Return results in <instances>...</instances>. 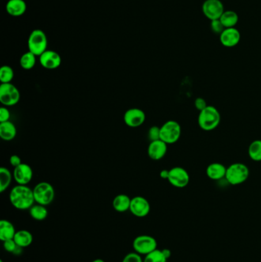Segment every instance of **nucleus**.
<instances>
[{"mask_svg":"<svg viewBox=\"0 0 261 262\" xmlns=\"http://www.w3.org/2000/svg\"><path fill=\"white\" fill-rule=\"evenodd\" d=\"M9 201L16 210H29L35 202L33 190L28 186H16L10 191Z\"/></svg>","mask_w":261,"mask_h":262,"instance_id":"obj_1","label":"nucleus"},{"mask_svg":"<svg viewBox=\"0 0 261 262\" xmlns=\"http://www.w3.org/2000/svg\"><path fill=\"white\" fill-rule=\"evenodd\" d=\"M221 123L220 112L214 106L208 105L203 111H200L198 123L200 128L205 131L215 130Z\"/></svg>","mask_w":261,"mask_h":262,"instance_id":"obj_2","label":"nucleus"},{"mask_svg":"<svg viewBox=\"0 0 261 262\" xmlns=\"http://www.w3.org/2000/svg\"><path fill=\"white\" fill-rule=\"evenodd\" d=\"M250 169L245 164L235 163L227 167L225 179L232 186L240 185L248 180Z\"/></svg>","mask_w":261,"mask_h":262,"instance_id":"obj_3","label":"nucleus"},{"mask_svg":"<svg viewBox=\"0 0 261 262\" xmlns=\"http://www.w3.org/2000/svg\"><path fill=\"white\" fill-rule=\"evenodd\" d=\"M34 198L38 204L47 206L51 204L55 197V191L51 184L47 182L38 183L33 189Z\"/></svg>","mask_w":261,"mask_h":262,"instance_id":"obj_4","label":"nucleus"},{"mask_svg":"<svg viewBox=\"0 0 261 262\" xmlns=\"http://www.w3.org/2000/svg\"><path fill=\"white\" fill-rule=\"evenodd\" d=\"M182 135L181 125L175 120H170L160 127V140L166 144H173L180 139Z\"/></svg>","mask_w":261,"mask_h":262,"instance_id":"obj_5","label":"nucleus"},{"mask_svg":"<svg viewBox=\"0 0 261 262\" xmlns=\"http://www.w3.org/2000/svg\"><path fill=\"white\" fill-rule=\"evenodd\" d=\"M47 36L43 31L35 29L30 33L28 39V51L39 57L47 50Z\"/></svg>","mask_w":261,"mask_h":262,"instance_id":"obj_6","label":"nucleus"},{"mask_svg":"<svg viewBox=\"0 0 261 262\" xmlns=\"http://www.w3.org/2000/svg\"><path fill=\"white\" fill-rule=\"evenodd\" d=\"M20 91L12 83L0 85V102L5 107H12L20 102Z\"/></svg>","mask_w":261,"mask_h":262,"instance_id":"obj_7","label":"nucleus"},{"mask_svg":"<svg viewBox=\"0 0 261 262\" xmlns=\"http://www.w3.org/2000/svg\"><path fill=\"white\" fill-rule=\"evenodd\" d=\"M134 252L141 255H147L157 249V241L153 236L142 235L136 237L133 241Z\"/></svg>","mask_w":261,"mask_h":262,"instance_id":"obj_8","label":"nucleus"},{"mask_svg":"<svg viewBox=\"0 0 261 262\" xmlns=\"http://www.w3.org/2000/svg\"><path fill=\"white\" fill-rule=\"evenodd\" d=\"M167 180L172 187L178 189H183L189 185L190 176L188 171L184 168L175 167L169 169V175Z\"/></svg>","mask_w":261,"mask_h":262,"instance_id":"obj_9","label":"nucleus"},{"mask_svg":"<svg viewBox=\"0 0 261 262\" xmlns=\"http://www.w3.org/2000/svg\"><path fill=\"white\" fill-rule=\"evenodd\" d=\"M224 4L221 0H205L202 5V13L211 21L219 20L224 12Z\"/></svg>","mask_w":261,"mask_h":262,"instance_id":"obj_10","label":"nucleus"},{"mask_svg":"<svg viewBox=\"0 0 261 262\" xmlns=\"http://www.w3.org/2000/svg\"><path fill=\"white\" fill-rule=\"evenodd\" d=\"M150 204L149 201L142 196H135L132 198L130 211L134 216L143 218L147 216L150 213Z\"/></svg>","mask_w":261,"mask_h":262,"instance_id":"obj_11","label":"nucleus"},{"mask_svg":"<svg viewBox=\"0 0 261 262\" xmlns=\"http://www.w3.org/2000/svg\"><path fill=\"white\" fill-rule=\"evenodd\" d=\"M123 120L126 126L137 128L143 124L145 120V114L140 108H130L125 112Z\"/></svg>","mask_w":261,"mask_h":262,"instance_id":"obj_12","label":"nucleus"},{"mask_svg":"<svg viewBox=\"0 0 261 262\" xmlns=\"http://www.w3.org/2000/svg\"><path fill=\"white\" fill-rule=\"evenodd\" d=\"M62 57L59 54L53 50H46L43 54L39 56L40 65L44 69L54 70L60 67L62 65Z\"/></svg>","mask_w":261,"mask_h":262,"instance_id":"obj_13","label":"nucleus"},{"mask_svg":"<svg viewBox=\"0 0 261 262\" xmlns=\"http://www.w3.org/2000/svg\"><path fill=\"white\" fill-rule=\"evenodd\" d=\"M13 175L18 185L27 186L33 178V170L28 164H22L14 168Z\"/></svg>","mask_w":261,"mask_h":262,"instance_id":"obj_14","label":"nucleus"},{"mask_svg":"<svg viewBox=\"0 0 261 262\" xmlns=\"http://www.w3.org/2000/svg\"><path fill=\"white\" fill-rule=\"evenodd\" d=\"M240 41V33L236 28H225L220 35V43L226 48L237 46Z\"/></svg>","mask_w":261,"mask_h":262,"instance_id":"obj_15","label":"nucleus"},{"mask_svg":"<svg viewBox=\"0 0 261 262\" xmlns=\"http://www.w3.org/2000/svg\"><path fill=\"white\" fill-rule=\"evenodd\" d=\"M167 149L168 144L162 140L152 141L148 146V156L153 160H162L166 155Z\"/></svg>","mask_w":261,"mask_h":262,"instance_id":"obj_16","label":"nucleus"},{"mask_svg":"<svg viewBox=\"0 0 261 262\" xmlns=\"http://www.w3.org/2000/svg\"><path fill=\"white\" fill-rule=\"evenodd\" d=\"M5 9L10 16L19 17L26 12V2L24 0H9L5 5Z\"/></svg>","mask_w":261,"mask_h":262,"instance_id":"obj_17","label":"nucleus"},{"mask_svg":"<svg viewBox=\"0 0 261 262\" xmlns=\"http://www.w3.org/2000/svg\"><path fill=\"white\" fill-rule=\"evenodd\" d=\"M227 167L220 163H212L208 166L206 175L212 180H221L226 176Z\"/></svg>","mask_w":261,"mask_h":262,"instance_id":"obj_18","label":"nucleus"},{"mask_svg":"<svg viewBox=\"0 0 261 262\" xmlns=\"http://www.w3.org/2000/svg\"><path fill=\"white\" fill-rule=\"evenodd\" d=\"M17 231L10 221L2 219L0 221V240L3 241L13 239Z\"/></svg>","mask_w":261,"mask_h":262,"instance_id":"obj_19","label":"nucleus"},{"mask_svg":"<svg viewBox=\"0 0 261 262\" xmlns=\"http://www.w3.org/2000/svg\"><path fill=\"white\" fill-rule=\"evenodd\" d=\"M17 129L10 120L0 123V138L5 141H11L16 138Z\"/></svg>","mask_w":261,"mask_h":262,"instance_id":"obj_20","label":"nucleus"},{"mask_svg":"<svg viewBox=\"0 0 261 262\" xmlns=\"http://www.w3.org/2000/svg\"><path fill=\"white\" fill-rule=\"evenodd\" d=\"M13 239L16 241L18 246L25 248L32 245L33 242V236L29 231L23 229L16 232Z\"/></svg>","mask_w":261,"mask_h":262,"instance_id":"obj_21","label":"nucleus"},{"mask_svg":"<svg viewBox=\"0 0 261 262\" xmlns=\"http://www.w3.org/2000/svg\"><path fill=\"white\" fill-rule=\"evenodd\" d=\"M131 199L126 194H119L113 200V207L118 213H126L130 210Z\"/></svg>","mask_w":261,"mask_h":262,"instance_id":"obj_22","label":"nucleus"},{"mask_svg":"<svg viewBox=\"0 0 261 262\" xmlns=\"http://www.w3.org/2000/svg\"><path fill=\"white\" fill-rule=\"evenodd\" d=\"M224 28H235L238 23V15L236 12L232 10L224 11L219 19Z\"/></svg>","mask_w":261,"mask_h":262,"instance_id":"obj_23","label":"nucleus"},{"mask_svg":"<svg viewBox=\"0 0 261 262\" xmlns=\"http://www.w3.org/2000/svg\"><path fill=\"white\" fill-rule=\"evenodd\" d=\"M13 175L7 168H0V192H5L9 188L13 180Z\"/></svg>","mask_w":261,"mask_h":262,"instance_id":"obj_24","label":"nucleus"},{"mask_svg":"<svg viewBox=\"0 0 261 262\" xmlns=\"http://www.w3.org/2000/svg\"><path fill=\"white\" fill-rule=\"evenodd\" d=\"M29 214L33 219L36 221H43L47 218L48 211L46 206L37 203L30 208Z\"/></svg>","mask_w":261,"mask_h":262,"instance_id":"obj_25","label":"nucleus"},{"mask_svg":"<svg viewBox=\"0 0 261 262\" xmlns=\"http://www.w3.org/2000/svg\"><path fill=\"white\" fill-rule=\"evenodd\" d=\"M36 55L31 51H27L22 55L20 58V65L24 70H31L36 64Z\"/></svg>","mask_w":261,"mask_h":262,"instance_id":"obj_26","label":"nucleus"},{"mask_svg":"<svg viewBox=\"0 0 261 262\" xmlns=\"http://www.w3.org/2000/svg\"><path fill=\"white\" fill-rule=\"evenodd\" d=\"M248 155L250 158L256 162L261 161V141L256 140L253 141L248 147Z\"/></svg>","mask_w":261,"mask_h":262,"instance_id":"obj_27","label":"nucleus"},{"mask_svg":"<svg viewBox=\"0 0 261 262\" xmlns=\"http://www.w3.org/2000/svg\"><path fill=\"white\" fill-rule=\"evenodd\" d=\"M15 73L13 68L9 65H4L0 69V81L1 84H7L13 81Z\"/></svg>","mask_w":261,"mask_h":262,"instance_id":"obj_28","label":"nucleus"},{"mask_svg":"<svg viewBox=\"0 0 261 262\" xmlns=\"http://www.w3.org/2000/svg\"><path fill=\"white\" fill-rule=\"evenodd\" d=\"M168 259L163 255L162 250L156 249L149 255H145L143 262H167Z\"/></svg>","mask_w":261,"mask_h":262,"instance_id":"obj_29","label":"nucleus"},{"mask_svg":"<svg viewBox=\"0 0 261 262\" xmlns=\"http://www.w3.org/2000/svg\"><path fill=\"white\" fill-rule=\"evenodd\" d=\"M148 138L150 142L160 140V127L157 126L151 127L148 131Z\"/></svg>","mask_w":261,"mask_h":262,"instance_id":"obj_30","label":"nucleus"},{"mask_svg":"<svg viewBox=\"0 0 261 262\" xmlns=\"http://www.w3.org/2000/svg\"><path fill=\"white\" fill-rule=\"evenodd\" d=\"M122 262H143V259H142L140 254L135 252H130L125 255Z\"/></svg>","mask_w":261,"mask_h":262,"instance_id":"obj_31","label":"nucleus"},{"mask_svg":"<svg viewBox=\"0 0 261 262\" xmlns=\"http://www.w3.org/2000/svg\"><path fill=\"white\" fill-rule=\"evenodd\" d=\"M211 28H212V32L216 34H220V35L225 29L220 20L211 21Z\"/></svg>","mask_w":261,"mask_h":262,"instance_id":"obj_32","label":"nucleus"},{"mask_svg":"<svg viewBox=\"0 0 261 262\" xmlns=\"http://www.w3.org/2000/svg\"><path fill=\"white\" fill-rule=\"evenodd\" d=\"M18 245H16V241L14 239L7 240V241H3V248L6 252L9 253H14Z\"/></svg>","mask_w":261,"mask_h":262,"instance_id":"obj_33","label":"nucleus"},{"mask_svg":"<svg viewBox=\"0 0 261 262\" xmlns=\"http://www.w3.org/2000/svg\"><path fill=\"white\" fill-rule=\"evenodd\" d=\"M10 119V112L6 107L0 108V123L9 121Z\"/></svg>","mask_w":261,"mask_h":262,"instance_id":"obj_34","label":"nucleus"},{"mask_svg":"<svg viewBox=\"0 0 261 262\" xmlns=\"http://www.w3.org/2000/svg\"><path fill=\"white\" fill-rule=\"evenodd\" d=\"M207 102L202 97H198L195 100V107L198 111H202L207 107Z\"/></svg>","mask_w":261,"mask_h":262,"instance_id":"obj_35","label":"nucleus"},{"mask_svg":"<svg viewBox=\"0 0 261 262\" xmlns=\"http://www.w3.org/2000/svg\"><path fill=\"white\" fill-rule=\"evenodd\" d=\"M9 163H10L11 166H13L14 168L23 164L21 158L18 155H12L9 158Z\"/></svg>","mask_w":261,"mask_h":262,"instance_id":"obj_36","label":"nucleus"},{"mask_svg":"<svg viewBox=\"0 0 261 262\" xmlns=\"http://www.w3.org/2000/svg\"><path fill=\"white\" fill-rule=\"evenodd\" d=\"M168 175H169V170L168 169H163L160 173V177L163 180H168Z\"/></svg>","mask_w":261,"mask_h":262,"instance_id":"obj_37","label":"nucleus"},{"mask_svg":"<svg viewBox=\"0 0 261 262\" xmlns=\"http://www.w3.org/2000/svg\"><path fill=\"white\" fill-rule=\"evenodd\" d=\"M162 252H163V255H165L167 259H169L171 257V255H172V252L168 248H164V249L162 250Z\"/></svg>","mask_w":261,"mask_h":262,"instance_id":"obj_38","label":"nucleus"},{"mask_svg":"<svg viewBox=\"0 0 261 262\" xmlns=\"http://www.w3.org/2000/svg\"><path fill=\"white\" fill-rule=\"evenodd\" d=\"M104 262V261L103 260V259H95V260H94L93 262Z\"/></svg>","mask_w":261,"mask_h":262,"instance_id":"obj_39","label":"nucleus"},{"mask_svg":"<svg viewBox=\"0 0 261 262\" xmlns=\"http://www.w3.org/2000/svg\"><path fill=\"white\" fill-rule=\"evenodd\" d=\"M0 262H3V261L1 260V261H0Z\"/></svg>","mask_w":261,"mask_h":262,"instance_id":"obj_40","label":"nucleus"}]
</instances>
